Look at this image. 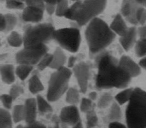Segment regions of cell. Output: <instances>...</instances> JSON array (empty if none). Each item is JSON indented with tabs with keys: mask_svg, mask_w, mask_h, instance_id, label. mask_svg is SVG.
I'll return each mask as SVG.
<instances>
[{
	"mask_svg": "<svg viewBox=\"0 0 146 128\" xmlns=\"http://www.w3.org/2000/svg\"><path fill=\"white\" fill-rule=\"evenodd\" d=\"M94 59L97 68L95 79L96 89H123L128 87L132 77L120 67L119 59L106 51Z\"/></svg>",
	"mask_w": 146,
	"mask_h": 128,
	"instance_id": "1",
	"label": "cell"
},
{
	"mask_svg": "<svg viewBox=\"0 0 146 128\" xmlns=\"http://www.w3.org/2000/svg\"><path fill=\"white\" fill-rule=\"evenodd\" d=\"M84 36L89 55L90 57L95 58L106 51L116 35L106 21L96 17L87 24Z\"/></svg>",
	"mask_w": 146,
	"mask_h": 128,
	"instance_id": "2",
	"label": "cell"
},
{
	"mask_svg": "<svg viewBox=\"0 0 146 128\" xmlns=\"http://www.w3.org/2000/svg\"><path fill=\"white\" fill-rule=\"evenodd\" d=\"M125 118L128 128H146V90L133 88L125 108Z\"/></svg>",
	"mask_w": 146,
	"mask_h": 128,
	"instance_id": "3",
	"label": "cell"
},
{
	"mask_svg": "<svg viewBox=\"0 0 146 128\" xmlns=\"http://www.w3.org/2000/svg\"><path fill=\"white\" fill-rule=\"evenodd\" d=\"M72 74V69L65 65L51 74L46 94V98L49 102H55L66 94Z\"/></svg>",
	"mask_w": 146,
	"mask_h": 128,
	"instance_id": "4",
	"label": "cell"
},
{
	"mask_svg": "<svg viewBox=\"0 0 146 128\" xmlns=\"http://www.w3.org/2000/svg\"><path fill=\"white\" fill-rule=\"evenodd\" d=\"M54 26L51 23L29 25L23 34V47L33 48L46 44L53 39Z\"/></svg>",
	"mask_w": 146,
	"mask_h": 128,
	"instance_id": "5",
	"label": "cell"
},
{
	"mask_svg": "<svg viewBox=\"0 0 146 128\" xmlns=\"http://www.w3.org/2000/svg\"><path fill=\"white\" fill-rule=\"evenodd\" d=\"M107 2V0H84L81 1L75 13L74 21L79 26L87 24L104 11Z\"/></svg>",
	"mask_w": 146,
	"mask_h": 128,
	"instance_id": "6",
	"label": "cell"
},
{
	"mask_svg": "<svg viewBox=\"0 0 146 128\" xmlns=\"http://www.w3.org/2000/svg\"><path fill=\"white\" fill-rule=\"evenodd\" d=\"M53 39L63 49L75 53L80 46V31L78 27L75 26L55 29Z\"/></svg>",
	"mask_w": 146,
	"mask_h": 128,
	"instance_id": "7",
	"label": "cell"
},
{
	"mask_svg": "<svg viewBox=\"0 0 146 128\" xmlns=\"http://www.w3.org/2000/svg\"><path fill=\"white\" fill-rule=\"evenodd\" d=\"M46 44L37 47L25 48L17 52L15 61L18 64H26L31 66L36 65L42 57L48 52Z\"/></svg>",
	"mask_w": 146,
	"mask_h": 128,
	"instance_id": "8",
	"label": "cell"
},
{
	"mask_svg": "<svg viewBox=\"0 0 146 128\" xmlns=\"http://www.w3.org/2000/svg\"><path fill=\"white\" fill-rule=\"evenodd\" d=\"M72 73L76 80L80 93H86L90 78V65L86 62L77 63L72 69Z\"/></svg>",
	"mask_w": 146,
	"mask_h": 128,
	"instance_id": "9",
	"label": "cell"
},
{
	"mask_svg": "<svg viewBox=\"0 0 146 128\" xmlns=\"http://www.w3.org/2000/svg\"><path fill=\"white\" fill-rule=\"evenodd\" d=\"M59 118L63 123L71 126L81 121L78 108L76 105H72L66 106L61 109Z\"/></svg>",
	"mask_w": 146,
	"mask_h": 128,
	"instance_id": "10",
	"label": "cell"
},
{
	"mask_svg": "<svg viewBox=\"0 0 146 128\" xmlns=\"http://www.w3.org/2000/svg\"><path fill=\"white\" fill-rule=\"evenodd\" d=\"M141 6L135 0H122L120 14L128 22L133 26H137L136 13Z\"/></svg>",
	"mask_w": 146,
	"mask_h": 128,
	"instance_id": "11",
	"label": "cell"
},
{
	"mask_svg": "<svg viewBox=\"0 0 146 128\" xmlns=\"http://www.w3.org/2000/svg\"><path fill=\"white\" fill-rule=\"evenodd\" d=\"M119 64L132 78L137 77L141 74V68L139 63H136L129 56H121L119 59Z\"/></svg>",
	"mask_w": 146,
	"mask_h": 128,
	"instance_id": "12",
	"label": "cell"
},
{
	"mask_svg": "<svg viewBox=\"0 0 146 128\" xmlns=\"http://www.w3.org/2000/svg\"><path fill=\"white\" fill-rule=\"evenodd\" d=\"M44 9L40 7L26 6L22 10L21 17L26 22L39 23L43 18Z\"/></svg>",
	"mask_w": 146,
	"mask_h": 128,
	"instance_id": "13",
	"label": "cell"
},
{
	"mask_svg": "<svg viewBox=\"0 0 146 128\" xmlns=\"http://www.w3.org/2000/svg\"><path fill=\"white\" fill-rule=\"evenodd\" d=\"M24 105L25 121L27 124H30L36 121L38 108L36 98H29L26 100Z\"/></svg>",
	"mask_w": 146,
	"mask_h": 128,
	"instance_id": "14",
	"label": "cell"
},
{
	"mask_svg": "<svg viewBox=\"0 0 146 128\" xmlns=\"http://www.w3.org/2000/svg\"><path fill=\"white\" fill-rule=\"evenodd\" d=\"M137 27L133 26L129 27L127 32L124 36L119 38V43L125 51H129L135 46L137 41Z\"/></svg>",
	"mask_w": 146,
	"mask_h": 128,
	"instance_id": "15",
	"label": "cell"
},
{
	"mask_svg": "<svg viewBox=\"0 0 146 128\" xmlns=\"http://www.w3.org/2000/svg\"><path fill=\"white\" fill-rule=\"evenodd\" d=\"M125 20L121 14H117L110 25L112 31L119 37L124 36L128 30L129 27Z\"/></svg>",
	"mask_w": 146,
	"mask_h": 128,
	"instance_id": "16",
	"label": "cell"
},
{
	"mask_svg": "<svg viewBox=\"0 0 146 128\" xmlns=\"http://www.w3.org/2000/svg\"><path fill=\"white\" fill-rule=\"evenodd\" d=\"M2 81L8 85L13 84L15 81V68L10 64H5L0 67Z\"/></svg>",
	"mask_w": 146,
	"mask_h": 128,
	"instance_id": "17",
	"label": "cell"
},
{
	"mask_svg": "<svg viewBox=\"0 0 146 128\" xmlns=\"http://www.w3.org/2000/svg\"><path fill=\"white\" fill-rule=\"evenodd\" d=\"M53 59L50 67V68L56 70L64 66L67 61V56L60 47H57L54 50L53 53Z\"/></svg>",
	"mask_w": 146,
	"mask_h": 128,
	"instance_id": "18",
	"label": "cell"
},
{
	"mask_svg": "<svg viewBox=\"0 0 146 128\" xmlns=\"http://www.w3.org/2000/svg\"><path fill=\"white\" fill-rule=\"evenodd\" d=\"M28 87L29 91L33 94H38L44 90V85L37 73H33L29 79Z\"/></svg>",
	"mask_w": 146,
	"mask_h": 128,
	"instance_id": "19",
	"label": "cell"
},
{
	"mask_svg": "<svg viewBox=\"0 0 146 128\" xmlns=\"http://www.w3.org/2000/svg\"><path fill=\"white\" fill-rule=\"evenodd\" d=\"M122 111L120 105L116 101H113L110 107L108 114L107 115L108 120L111 122L120 121L122 118Z\"/></svg>",
	"mask_w": 146,
	"mask_h": 128,
	"instance_id": "20",
	"label": "cell"
},
{
	"mask_svg": "<svg viewBox=\"0 0 146 128\" xmlns=\"http://www.w3.org/2000/svg\"><path fill=\"white\" fill-rule=\"evenodd\" d=\"M133 88H126L123 89L122 90L115 96L114 99L115 101L120 105L127 104L131 98Z\"/></svg>",
	"mask_w": 146,
	"mask_h": 128,
	"instance_id": "21",
	"label": "cell"
},
{
	"mask_svg": "<svg viewBox=\"0 0 146 128\" xmlns=\"http://www.w3.org/2000/svg\"><path fill=\"white\" fill-rule=\"evenodd\" d=\"M38 111L40 114H47L52 111V108L47 99H45L42 96L37 94L36 97Z\"/></svg>",
	"mask_w": 146,
	"mask_h": 128,
	"instance_id": "22",
	"label": "cell"
},
{
	"mask_svg": "<svg viewBox=\"0 0 146 128\" xmlns=\"http://www.w3.org/2000/svg\"><path fill=\"white\" fill-rule=\"evenodd\" d=\"M11 114L5 108L0 109V128H13Z\"/></svg>",
	"mask_w": 146,
	"mask_h": 128,
	"instance_id": "23",
	"label": "cell"
},
{
	"mask_svg": "<svg viewBox=\"0 0 146 128\" xmlns=\"http://www.w3.org/2000/svg\"><path fill=\"white\" fill-rule=\"evenodd\" d=\"M80 90L74 87H70L66 93V101L69 105H76L80 101Z\"/></svg>",
	"mask_w": 146,
	"mask_h": 128,
	"instance_id": "24",
	"label": "cell"
},
{
	"mask_svg": "<svg viewBox=\"0 0 146 128\" xmlns=\"http://www.w3.org/2000/svg\"><path fill=\"white\" fill-rule=\"evenodd\" d=\"M34 66L26 64H18L15 68L16 76L22 81L25 80L33 72Z\"/></svg>",
	"mask_w": 146,
	"mask_h": 128,
	"instance_id": "25",
	"label": "cell"
},
{
	"mask_svg": "<svg viewBox=\"0 0 146 128\" xmlns=\"http://www.w3.org/2000/svg\"><path fill=\"white\" fill-rule=\"evenodd\" d=\"M7 42L13 47H19L23 46V36L15 31L10 32L7 38Z\"/></svg>",
	"mask_w": 146,
	"mask_h": 128,
	"instance_id": "26",
	"label": "cell"
},
{
	"mask_svg": "<svg viewBox=\"0 0 146 128\" xmlns=\"http://www.w3.org/2000/svg\"><path fill=\"white\" fill-rule=\"evenodd\" d=\"M11 115L13 121L15 123H19L22 121H25L24 105H15L13 108Z\"/></svg>",
	"mask_w": 146,
	"mask_h": 128,
	"instance_id": "27",
	"label": "cell"
},
{
	"mask_svg": "<svg viewBox=\"0 0 146 128\" xmlns=\"http://www.w3.org/2000/svg\"><path fill=\"white\" fill-rule=\"evenodd\" d=\"M114 97L110 92H105L100 96L99 98L97 106L99 109H104L107 108L108 106H110L113 103V100Z\"/></svg>",
	"mask_w": 146,
	"mask_h": 128,
	"instance_id": "28",
	"label": "cell"
},
{
	"mask_svg": "<svg viewBox=\"0 0 146 128\" xmlns=\"http://www.w3.org/2000/svg\"><path fill=\"white\" fill-rule=\"evenodd\" d=\"M136 55L140 58L146 56V38H140L135 44Z\"/></svg>",
	"mask_w": 146,
	"mask_h": 128,
	"instance_id": "29",
	"label": "cell"
},
{
	"mask_svg": "<svg viewBox=\"0 0 146 128\" xmlns=\"http://www.w3.org/2000/svg\"><path fill=\"white\" fill-rule=\"evenodd\" d=\"M52 59H53L52 53H50L47 52L42 57V59L40 60L39 63L36 64V67L37 68V69L39 71H42L48 67L50 68L52 63Z\"/></svg>",
	"mask_w": 146,
	"mask_h": 128,
	"instance_id": "30",
	"label": "cell"
},
{
	"mask_svg": "<svg viewBox=\"0 0 146 128\" xmlns=\"http://www.w3.org/2000/svg\"><path fill=\"white\" fill-rule=\"evenodd\" d=\"M87 128H94L98 123V117L95 109L86 113Z\"/></svg>",
	"mask_w": 146,
	"mask_h": 128,
	"instance_id": "31",
	"label": "cell"
},
{
	"mask_svg": "<svg viewBox=\"0 0 146 128\" xmlns=\"http://www.w3.org/2000/svg\"><path fill=\"white\" fill-rule=\"evenodd\" d=\"M68 0H60L56 4L55 15L59 17H64L69 8Z\"/></svg>",
	"mask_w": 146,
	"mask_h": 128,
	"instance_id": "32",
	"label": "cell"
},
{
	"mask_svg": "<svg viewBox=\"0 0 146 128\" xmlns=\"http://www.w3.org/2000/svg\"><path fill=\"white\" fill-rule=\"evenodd\" d=\"M6 21V30L5 32H10L13 31L17 24V18L13 14L7 13L4 14Z\"/></svg>",
	"mask_w": 146,
	"mask_h": 128,
	"instance_id": "33",
	"label": "cell"
},
{
	"mask_svg": "<svg viewBox=\"0 0 146 128\" xmlns=\"http://www.w3.org/2000/svg\"><path fill=\"white\" fill-rule=\"evenodd\" d=\"M95 106L94 102L88 98H82L80 101V110L84 113L94 109Z\"/></svg>",
	"mask_w": 146,
	"mask_h": 128,
	"instance_id": "34",
	"label": "cell"
},
{
	"mask_svg": "<svg viewBox=\"0 0 146 128\" xmlns=\"http://www.w3.org/2000/svg\"><path fill=\"white\" fill-rule=\"evenodd\" d=\"M136 20L137 25H144L146 22V7L140 6L136 13Z\"/></svg>",
	"mask_w": 146,
	"mask_h": 128,
	"instance_id": "35",
	"label": "cell"
},
{
	"mask_svg": "<svg viewBox=\"0 0 146 128\" xmlns=\"http://www.w3.org/2000/svg\"><path fill=\"white\" fill-rule=\"evenodd\" d=\"M25 3L19 0H7L6 7L10 10H23L25 7Z\"/></svg>",
	"mask_w": 146,
	"mask_h": 128,
	"instance_id": "36",
	"label": "cell"
},
{
	"mask_svg": "<svg viewBox=\"0 0 146 128\" xmlns=\"http://www.w3.org/2000/svg\"><path fill=\"white\" fill-rule=\"evenodd\" d=\"M24 89L23 88L18 84H13L9 92V94L13 98L14 100H16L21 94H23Z\"/></svg>",
	"mask_w": 146,
	"mask_h": 128,
	"instance_id": "37",
	"label": "cell"
},
{
	"mask_svg": "<svg viewBox=\"0 0 146 128\" xmlns=\"http://www.w3.org/2000/svg\"><path fill=\"white\" fill-rule=\"evenodd\" d=\"M13 98L8 94H2L1 96V101L4 108L7 110H10L12 108Z\"/></svg>",
	"mask_w": 146,
	"mask_h": 128,
	"instance_id": "38",
	"label": "cell"
},
{
	"mask_svg": "<svg viewBox=\"0 0 146 128\" xmlns=\"http://www.w3.org/2000/svg\"><path fill=\"white\" fill-rule=\"evenodd\" d=\"M25 4L26 6L38 7L44 9L45 2L43 0H25Z\"/></svg>",
	"mask_w": 146,
	"mask_h": 128,
	"instance_id": "39",
	"label": "cell"
},
{
	"mask_svg": "<svg viewBox=\"0 0 146 128\" xmlns=\"http://www.w3.org/2000/svg\"><path fill=\"white\" fill-rule=\"evenodd\" d=\"M44 11H46L49 15H52L55 14L56 5L51 3H45Z\"/></svg>",
	"mask_w": 146,
	"mask_h": 128,
	"instance_id": "40",
	"label": "cell"
},
{
	"mask_svg": "<svg viewBox=\"0 0 146 128\" xmlns=\"http://www.w3.org/2000/svg\"><path fill=\"white\" fill-rule=\"evenodd\" d=\"M108 128H128V127L120 121H113L110 122Z\"/></svg>",
	"mask_w": 146,
	"mask_h": 128,
	"instance_id": "41",
	"label": "cell"
},
{
	"mask_svg": "<svg viewBox=\"0 0 146 128\" xmlns=\"http://www.w3.org/2000/svg\"><path fill=\"white\" fill-rule=\"evenodd\" d=\"M78 60V57L75 56H71L69 57V58L67 59V64L68 68H70V69H72L74 66L77 64L76 63V61Z\"/></svg>",
	"mask_w": 146,
	"mask_h": 128,
	"instance_id": "42",
	"label": "cell"
},
{
	"mask_svg": "<svg viewBox=\"0 0 146 128\" xmlns=\"http://www.w3.org/2000/svg\"><path fill=\"white\" fill-rule=\"evenodd\" d=\"M25 126L26 128H47V127L43 123L37 121L32 123L27 124Z\"/></svg>",
	"mask_w": 146,
	"mask_h": 128,
	"instance_id": "43",
	"label": "cell"
},
{
	"mask_svg": "<svg viewBox=\"0 0 146 128\" xmlns=\"http://www.w3.org/2000/svg\"><path fill=\"white\" fill-rule=\"evenodd\" d=\"M6 21L4 14H1L0 15V30L1 32H6Z\"/></svg>",
	"mask_w": 146,
	"mask_h": 128,
	"instance_id": "44",
	"label": "cell"
},
{
	"mask_svg": "<svg viewBox=\"0 0 146 128\" xmlns=\"http://www.w3.org/2000/svg\"><path fill=\"white\" fill-rule=\"evenodd\" d=\"M137 35L140 38H146V25H141L137 28Z\"/></svg>",
	"mask_w": 146,
	"mask_h": 128,
	"instance_id": "45",
	"label": "cell"
},
{
	"mask_svg": "<svg viewBox=\"0 0 146 128\" xmlns=\"http://www.w3.org/2000/svg\"><path fill=\"white\" fill-rule=\"evenodd\" d=\"M138 63L141 68H143L146 71V56L141 57Z\"/></svg>",
	"mask_w": 146,
	"mask_h": 128,
	"instance_id": "46",
	"label": "cell"
},
{
	"mask_svg": "<svg viewBox=\"0 0 146 128\" xmlns=\"http://www.w3.org/2000/svg\"><path fill=\"white\" fill-rule=\"evenodd\" d=\"M88 98H90L92 101H95L98 98L97 92L95 91H92V92H90L88 94Z\"/></svg>",
	"mask_w": 146,
	"mask_h": 128,
	"instance_id": "47",
	"label": "cell"
},
{
	"mask_svg": "<svg viewBox=\"0 0 146 128\" xmlns=\"http://www.w3.org/2000/svg\"><path fill=\"white\" fill-rule=\"evenodd\" d=\"M45 3H51L56 5L60 0H43Z\"/></svg>",
	"mask_w": 146,
	"mask_h": 128,
	"instance_id": "48",
	"label": "cell"
},
{
	"mask_svg": "<svg viewBox=\"0 0 146 128\" xmlns=\"http://www.w3.org/2000/svg\"><path fill=\"white\" fill-rule=\"evenodd\" d=\"M140 6L146 7V0H135Z\"/></svg>",
	"mask_w": 146,
	"mask_h": 128,
	"instance_id": "49",
	"label": "cell"
},
{
	"mask_svg": "<svg viewBox=\"0 0 146 128\" xmlns=\"http://www.w3.org/2000/svg\"><path fill=\"white\" fill-rule=\"evenodd\" d=\"M71 128H83V126L82 121H79L76 124H75V125L72 126Z\"/></svg>",
	"mask_w": 146,
	"mask_h": 128,
	"instance_id": "50",
	"label": "cell"
},
{
	"mask_svg": "<svg viewBox=\"0 0 146 128\" xmlns=\"http://www.w3.org/2000/svg\"><path fill=\"white\" fill-rule=\"evenodd\" d=\"M47 128H60L59 127V123L58 122H56V123L55 124V125L53 126V127H47Z\"/></svg>",
	"mask_w": 146,
	"mask_h": 128,
	"instance_id": "51",
	"label": "cell"
},
{
	"mask_svg": "<svg viewBox=\"0 0 146 128\" xmlns=\"http://www.w3.org/2000/svg\"><path fill=\"white\" fill-rule=\"evenodd\" d=\"M15 128H26V126H23L21 124H18Z\"/></svg>",
	"mask_w": 146,
	"mask_h": 128,
	"instance_id": "52",
	"label": "cell"
},
{
	"mask_svg": "<svg viewBox=\"0 0 146 128\" xmlns=\"http://www.w3.org/2000/svg\"><path fill=\"white\" fill-rule=\"evenodd\" d=\"M72 1H73L74 2H79V1H81V0H71Z\"/></svg>",
	"mask_w": 146,
	"mask_h": 128,
	"instance_id": "53",
	"label": "cell"
},
{
	"mask_svg": "<svg viewBox=\"0 0 146 128\" xmlns=\"http://www.w3.org/2000/svg\"><path fill=\"white\" fill-rule=\"evenodd\" d=\"M19 1H21V2H25V0H19Z\"/></svg>",
	"mask_w": 146,
	"mask_h": 128,
	"instance_id": "54",
	"label": "cell"
},
{
	"mask_svg": "<svg viewBox=\"0 0 146 128\" xmlns=\"http://www.w3.org/2000/svg\"><path fill=\"white\" fill-rule=\"evenodd\" d=\"M1 1H5V2H6L7 0H1Z\"/></svg>",
	"mask_w": 146,
	"mask_h": 128,
	"instance_id": "55",
	"label": "cell"
}]
</instances>
